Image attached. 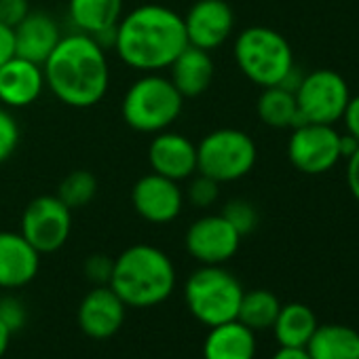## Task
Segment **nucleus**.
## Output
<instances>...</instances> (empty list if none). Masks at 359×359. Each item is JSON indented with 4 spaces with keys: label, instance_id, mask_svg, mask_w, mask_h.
Segmentation results:
<instances>
[{
    "label": "nucleus",
    "instance_id": "1",
    "mask_svg": "<svg viewBox=\"0 0 359 359\" xmlns=\"http://www.w3.org/2000/svg\"><path fill=\"white\" fill-rule=\"evenodd\" d=\"M189 47L184 20L163 5H140L116 24L114 51L121 62L140 72L167 70Z\"/></svg>",
    "mask_w": 359,
    "mask_h": 359
},
{
    "label": "nucleus",
    "instance_id": "2",
    "mask_svg": "<svg viewBox=\"0 0 359 359\" xmlns=\"http://www.w3.org/2000/svg\"><path fill=\"white\" fill-rule=\"evenodd\" d=\"M43 72L51 93L70 108H91L100 104L110 85L106 49L83 32L62 36L45 60Z\"/></svg>",
    "mask_w": 359,
    "mask_h": 359
},
{
    "label": "nucleus",
    "instance_id": "3",
    "mask_svg": "<svg viewBox=\"0 0 359 359\" xmlns=\"http://www.w3.org/2000/svg\"><path fill=\"white\" fill-rule=\"evenodd\" d=\"M175 266L171 258L148 243H137L114 258L110 287L133 309H150L165 302L175 290Z\"/></svg>",
    "mask_w": 359,
    "mask_h": 359
},
{
    "label": "nucleus",
    "instance_id": "4",
    "mask_svg": "<svg viewBox=\"0 0 359 359\" xmlns=\"http://www.w3.org/2000/svg\"><path fill=\"white\" fill-rule=\"evenodd\" d=\"M182 106L184 97L173 87L169 76L144 72V76L129 85L121 112L131 129L140 133H161L177 121Z\"/></svg>",
    "mask_w": 359,
    "mask_h": 359
},
{
    "label": "nucleus",
    "instance_id": "5",
    "mask_svg": "<svg viewBox=\"0 0 359 359\" xmlns=\"http://www.w3.org/2000/svg\"><path fill=\"white\" fill-rule=\"evenodd\" d=\"M243 287L222 264H203L184 283V300L191 315L208 327L237 319Z\"/></svg>",
    "mask_w": 359,
    "mask_h": 359
},
{
    "label": "nucleus",
    "instance_id": "6",
    "mask_svg": "<svg viewBox=\"0 0 359 359\" xmlns=\"http://www.w3.org/2000/svg\"><path fill=\"white\" fill-rule=\"evenodd\" d=\"M235 62L258 87H277L296 66L285 36L266 26H252L235 39Z\"/></svg>",
    "mask_w": 359,
    "mask_h": 359
},
{
    "label": "nucleus",
    "instance_id": "7",
    "mask_svg": "<svg viewBox=\"0 0 359 359\" xmlns=\"http://www.w3.org/2000/svg\"><path fill=\"white\" fill-rule=\"evenodd\" d=\"M258 158L254 140L241 129H216L197 144V173L216 182H235L245 177Z\"/></svg>",
    "mask_w": 359,
    "mask_h": 359
},
{
    "label": "nucleus",
    "instance_id": "8",
    "mask_svg": "<svg viewBox=\"0 0 359 359\" xmlns=\"http://www.w3.org/2000/svg\"><path fill=\"white\" fill-rule=\"evenodd\" d=\"M294 95L302 123L317 125H334L340 121L351 100L346 81L330 68H319L304 74Z\"/></svg>",
    "mask_w": 359,
    "mask_h": 359
},
{
    "label": "nucleus",
    "instance_id": "9",
    "mask_svg": "<svg viewBox=\"0 0 359 359\" xmlns=\"http://www.w3.org/2000/svg\"><path fill=\"white\" fill-rule=\"evenodd\" d=\"M72 231V210L66 208L57 195H43L32 199L22 214V235L43 256L53 254L66 245Z\"/></svg>",
    "mask_w": 359,
    "mask_h": 359
},
{
    "label": "nucleus",
    "instance_id": "10",
    "mask_svg": "<svg viewBox=\"0 0 359 359\" xmlns=\"http://www.w3.org/2000/svg\"><path fill=\"white\" fill-rule=\"evenodd\" d=\"M338 137L340 133L334 125L302 123L294 127L287 142L290 163L306 175H321L330 171L340 161Z\"/></svg>",
    "mask_w": 359,
    "mask_h": 359
},
{
    "label": "nucleus",
    "instance_id": "11",
    "mask_svg": "<svg viewBox=\"0 0 359 359\" xmlns=\"http://www.w3.org/2000/svg\"><path fill=\"white\" fill-rule=\"evenodd\" d=\"M184 245L201 264H224L239 252L241 235L222 214H210L197 218L189 226Z\"/></svg>",
    "mask_w": 359,
    "mask_h": 359
},
{
    "label": "nucleus",
    "instance_id": "12",
    "mask_svg": "<svg viewBox=\"0 0 359 359\" xmlns=\"http://www.w3.org/2000/svg\"><path fill=\"white\" fill-rule=\"evenodd\" d=\"M131 205L142 220L150 224H169L184 208V193L175 180L152 171L133 184Z\"/></svg>",
    "mask_w": 359,
    "mask_h": 359
},
{
    "label": "nucleus",
    "instance_id": "13",
    "mask_svg": "<svg viewBox=\"0 0 359 359\" xmlns=\"http://www.w3.org/2000/svg\"><path fill=\"white\" fill-rule=\"evenodd\" d=\"M182 20L189 45L203 51L222 47L235 28V13L226 0H197Z\"/></svg>",
    "mask_w": 359,
    "mask_h": 359
},
{
    "label": "nucleus",
    "instance_id": "14",
    "mask_svg": "<svg viewBox=\"0 0 359 359\" xmlns=\"http://www.w3.org/2000/svg\"><path fill=\"white\" fill-rule=\"evenodd\" d=\"M127 315V304L114 294L110 285H95L79 304L76 321L85 336L95 340L112 338L121 332Z\"/></svg>",
    "mask_w": 359,
    "mask_h": 359
},
{
    "label": "nucleus",
    "instance_id": "15",
    "mask_svg": "<svg viewBox=\"0 0 359 359\" xmlns=\"http://www.w3.org/2000/svg\"><path fill=\"white\" fill-rule=\"evenodd\" d=\"M148 163L154 173L182 182L197 173V144L182 133L165 129L154 133L148 146Z\"/></svg>",
    "mask_w": 359,
    "mask_h": 359
},
{
    "label": "nucleus",
    "instance_id": "16",
    "mask_svg": "<svg viewBox=\"0 0 359 359\" xmlns=\"http://www.w3.org/2000/svg\"><path fill=\"white\" fill-rule=\"evenodd\" d=\"M43 66L20 55H13L0 66V106L5 108H28L45 91Z\"/></svg>",
    "mask_w": 359,
    "mask_h": 359
},
{
    "label": "nucleus",
    "instance_id": "17",
    "mask_svg": "<svg viewBox=\"0 0 359 359\" xmlns=\"http://www.w3.org/2000/svg\"><path fill=\"white\" fill-rule=\"evenodd\" d=\"M41 254L22 233L0 231V290H20L34 281Z\"/></svg>",
    "mask_w": 359,
    "mask_h": 359
},
{
    "label": "nucleus",
    "instance_id": "18",
    "mask_svg": "<svg viewBox=\"0 0 359 359\" xmlns=\"http://www.w3.org/2000/svg\"><path fill=\"white\" fill-rule=\"evenodd\" d=\"M13 34H15V55L36 62L41 66L64 36L57 22L45 11H30L26 20L13 28Z\"/></svg>",
    "mask_w": 359,
    "mask_h": 359
},
{
    "label": "nucleus",
    "instance_id": "19",
    "mask_svg": "<svg viewBox=\"0 0 359 359\" xmlns=\"http://www.w3.org/2000/svg\"><path fill=\"white\" fill-rule=\"evenodd\" d=\"M214 79V60L210 51L189 45L169 66V81L182 97H197L208 91Z\"/></svg>",
    "mask_w": 359,
    "mask_h": 359
},
{
    "label": "nucleus",
    "instance_id": "20",
    "mask_svg": "<svg viewBox=\"0 0 359 359\" xmlns=\"http://www.w3.org/2000/svg\"><path fill=\"white\" fill-rule=\"evenodd\" d=\"M256 332L239 319L210 327L203 342V359H256Z\"/></svg>",
    "mask_w": 359,
    "mask_h": 359
},
{
    "label": "nucleus",
    "instance_id": "21",
    "mask_svg": "<svg viewBox=\"0 0 359 359\" xmlns=\"http://www.w3.org/2000/svg\"><path fill=\"white\" fill-rule=\"evenodd\" d=\"M304 348L311 359H359V332L342 323L317 325Z\"/></svg>",
    "mask_w": 359,
    "mask_h": 359
},
{
    "label": "nucleus",
    "instance_id": "22",
    "mask_svg": "<svg viewBox=\"0 0 359 359\" xmlns=\"http://www.w3.org/2000/svg\"><path fill=\"white\" fill-rule=\"evenodd\" d=\"M68 15L76 32L95 36L116 28L123 18V0H68Z\"/></svg>",
    "mask_w": 359,
    "mask_h": 359
},
{
    "label": "nucleus",
    "instance_id": "23",
    "mask_svg": "<svg viewBox=\"0 0 359 359\" xmlns=\"http://www.w3.org/2000/svg\"><path fill=\"white\" fill-rule=\"evenodd\" d=\"M317 315L311 306L300 302H290L279 309V315L273 323V334L279 346L304 348L317 330Z\"/></svg>",
    "mask_w": 359,
    "mask_h": 359
},
{
    "label": "nucleus",
    "instance_id": "24",
    "mask_svg": "<svg viewBox=\"0 0 359 359\" xmlns=\"http://www.w3.org/2000/svg\"><path fill=\"white\" fill-rule=\"evenodd\" d=\"M258 116L264 125L273 129H294L302 125V118L298 114L296 95L283 87H264V91L258 97Z\"/></svg>",
    "mask_w": 359,
    "mask_h": 359
},
{
    "label": "nucleus",
    "instance_id": "25",
    "mask_svg": "<svg viewBox=\"0 0 359 359\" xmlns=\"http://www.w3.org/2000/svg\"><path fill=\"white\" fill-rule=\"evenodd\" d=\"M279 309H281V302L273 292L252 290V292H243L237 319L243 325H248L250 330L260 332V330L273 327V323L279 315Z\"/></svg>",
    "mask_w": 359,
    "mask_h": 359
},
{
    "label": "nucleus",
    "instance_id": "26",
    "mask_svg": "<svg viewBox=\"0 0 359 359\" xmlns=\"http://www.w3.org/2000/svg\"><path fill=\"white\" fill-rule=\"evenodd\" d=\"M97 193V180L91 171L87 169H76L72 173H68L57 191V199L70 208V210H79L85 208L93 201Z\"/></svg>",
    "mask_w": 359,
    "mask_h": 359
},
{
    "label": "nucleus",
    "instance_id": "27",
    "mask_svg": "<svg viewBox=\"0 0 359 359\" xmlns=\"http://www.w3.org/2000/svg\"><path fill=\"white\" fill-rule=\"evenodd\" d=\"M222 216L231 222V226L241 235H250L256 226H258V212L256 208L245 201V199H233L224 205Z\"/></svg>",
    "mask_w": 359,
    "mask_h": 359
},
{
    "label": "nucleus",
    "instance_id": "28",
    "mask_svg": "<svg viewBox=\"0 0 359 359\" xmlns=\"http://www.w3.org/2000/svg\"><path fill=\"white\" fill-rule=\"evenodd\" d=\"M191 184H189V191H187V197L189 201L199 208V210H208L212 208L218 197H220V182H216V180L199 173V175H193L189 177Z\"/></svg>",
    "mask_w": 359,
    "mask_h": 359
},
{
    "label": "nucleus",
    "instance_id": "29",
    "mask_svg": "<svg viewBox=\"0 0 359 359\" xmlns=\"http://www.w3.org/2000/svg\"><path fill=\"white\" fill-rule=\"evenodd\" d=\"M20 146V125L9 108L0 106V163L11 158Z\"/></svg>",
    "mask_w": 359,
    "mask_h": 359
},
{
    "label": "nucleus",
    "instance_id": "30",
    "mask_svg": "<svg viewBox=\"0 0 359 359\" xmlns=\"http://www.w3.org/2000/svg\"><path fill=\"white\" fill-rule=\"evenodd\" d=\"M0 321H3L11 334L20 332L28 321V309L18 296H0Z\"/></svg>",
    "mask_w": 359,
    "mask_h": 359
},
{
    "label": "nucleus",
    "instance_id": "31",
    "mask_svg": "<svg viewBox=\"0 0 359 359\" xmlns=\"http://www.w3.org/2000/svg\"><path fill=\"white\" fill-rule=\"evenodd\" d=\"M112 269H114V260L104 254H93L83 264V273L93 285H108L112 277Z\"/></svg>",
    "mask_w": 359,
    "mask_h": 359
},
{
    "label": "nucleus",
    "instance_id": "32",
    "mask_svg": "<svg viewBox=\"0 0 359 359\" xmlns=\"http://www.w3.org/2000/svg\"><path fill=\"white\" fill-rule=\"evenodd\" d=\"M28 13H30L28 0H0V24L15 28L26 20Z\"/></svg>",
    "mask_w": 359,
    "mask_h": 359
},
{
    "label": "nucleus",
    "instance_id": "33",
    "mask_svg": "<svg viewBox=\"0 0 359 359\" xmlns=\"http://www.w3.org/2000/svg\"><path fill=\"white\" fill-rule=\"evenodd\" d=\"M340 121H344L346 133H351V135H355L359 140V95H353L348 100Z\"/></svg>",
    "mask_w": 359,
    "mask_h": 359
},
{
    "label": "nucleus",
    "instance_id": "34",
    "mask_svg": "<svg viewBox=\"0 0 359 359\" xmlns=\"http://www.w3.org/2000/svg\"><path fill=\"white\" fill-rule=\"evenodd\" d=\"M15 55V34L13 28L0 24V66L7 64Z\"/></svg>",
    "mask_w": 359,
    "mask_h": 359
},
{
    "label": "nucleus",
    "instance_id": "35",
    "mask_svg": "<svg viewBox=\"0 0 359 359\" xmlns=\"http://www.w3.org/2000/svg\"><path fill=\"white\" fill-rule=\"evenodd\" d=\"M346 184L355 201H359V148L351 158H346Z\"/></svg>",
    "mask_w": 359,
    "mask_h": 359
},
{
    "label": "nucleus",
    "instance_id": "36",
    "mask_svg": "<svg viewBox=\"0 0 359 359\" xmlns=\"http://www.w3.org/2000/svg\"><path fill=\"white\" fill-rule=\"evenodd\" d=\"M359 148V140L351 133H344L338 137V152H340V158H351Z\"/></svg>",
    "mask_w": 359,
    "mask_h": 359
},
{
    "label": "nucleus",
    "instance_id": "37",
    "mask_svg": "<svg viewBox=\"0 0 359 359\" xmlns=\"http://www.w3.org/2000/svg\"><path fill=\"white\" fill-rule=\"evenodd\" d=\"M271 359H311L306 348H290V346H279V351Z\"/></svg>",
    "mask_w": 359,
    "mask_h": 359
},
{
    "label": "nucleus",
    "instance_id": "38",
    "mask_svg": "<svg viewBox=\"0 0 359 359\" xmlns=\"http://www.w3.org/2000/svg\"><path fill=\"white\" fill-rule=\"evenodd\" d=\"M11 330L0 321V359L5 357V353H7V348H9V344H11Z\"/></svg>",
    "mask_w": 359,
    "mask_h": 359
}]
</instances>
